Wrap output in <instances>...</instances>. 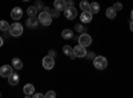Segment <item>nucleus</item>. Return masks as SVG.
<instances>
[{"label": "nucleus", "mask_w": 133, "mask_h": 98, "mask_svg": "<svg viewBox=\"0 0 133 98\" xmlns=\"http://www.w3.org/2000/svg\"><path fill=\"white\" fill-rule=\"evenodd\" d=\"M63 52H64V54H66L71 60H73V58H76V56H75V53H73V49L69 47V45H64L63 47Z\"/></svg>", "instance_id": "4468645a"}, {"label": "nucleus", "mask_w": 133, "mask_h": 98, "mask_svg": "<svg viewBox=\"0 0 133 98\" xmlns=\"http://www.w3.org/2000/svg\"><path fill=\"white\" fill-rule=\"evenodd\" d=\"M21 16H23V9H21L20 7H15L12 11H11V17H12L14 20H19V19H21Z\"/></svg>", "instance_id": "9d476101"}, {"label": "nucleus", "mask_w": 133, "mask_h": 98, "mask_svg": "<svg viewBox=\"0 0 133 98\" xmlns=\"http://www.w3.org/2000/svg\"><path fill=\"white\" fill-rule=\"evenodd\" d=\"M73 53H75V56L76 57H79V58H83V57H85L87 56V49H85V47H83V45H77V47H75L73 48Z\"/></svg>", "instance_id": "0eeeda50"}, {"label": "nucleus", "mask_w": 133, "mask_h": 98, "mask_svg": "<svg viewBox=\"0 0 133 98\" xmlns=\"http://www.w3.org/2000/svg\"><path fill=\"white\" fill-rule=\"evenodd\" d=\"M113 8L116 9V12H117V11H121V9H123V4H121L120 2H117V3L113 4Z\"/></svg>", "instance_id": "b1692460"}, {"label": "nucleus", "mask_w": 133, "mask_h": 98, "mask_svg": "<svg viewBox=\"0 0 133 98\" xmlns=\"http://www.w3.org/2000/svg\"><path fill=\"white\" fill-rule=\"evenodd\" d=\"M55 97H56V93L52 92V90H49V92L45 93V98H55Z\"/></svg>", "instance_id": "393cba45"}, {"label": "nucleus", "mask_w": 133, "mask_h": 98, "mask_svg": "<svg viewBox=\"0 0 133 98\" xmlns=\"http://www.w3.org/2000/svg\"><path fill=\"white\" fill-rule=\"evenodd\" d=\"M27 13H28L29 16H36V15H37V7H28Z\"/></svg>", "instance_id": "aec40b11"}, {"label": "nucleus", "mask_w": 133, "mask_h": 98, "mask_svg": "<svg viewBox=\"0 0 133 98\" xmlns=\"http://www.w3.org/2000/svg\"><path fill=\"white\" fill-rule=\"evenodd\" d=\"M8 82H9V85L16 86V85L19 84V76H17L16 73H12V74L8 77Z\"/></svg>", "instance_id": "2eb2a0df"}, {"label": "nucleus", "mask_w": 133, "mask_h": 98, "mask_svg": "<svg viewBox=\"0 0 133 98\" xmlns=\"http://www.w3.org/2000/svg\"><path fill=\"white\" fill-rule=\"evenodd\" d=\"M129 27H130V31L133 32V20L130 21V23H129Z\"/></svg>", "instance_id": "c85d7f7f"}, {"label": "nucleus", "mask_w": 133, "mask_h": 98, "mask_svg": "<svg viewBox=\"0 0 133 98\" xmlns=\"http://www.w3.org/2000/svg\"><path fill=\"white\" fill-rule=\"evenodd\" d=\"M75 29H76L77 32H83V29H84V25H81V24H76Z\"/></svg>", "instance_id": "a878e982"}, {"label": "nucleus", "mask_w": 133, "mask_h": 98, "mask_svg": "<svg viewBox=\"0 0 133 98\" xmlns=\"http://www.w3.org/2000/svg\"><path fill=\"white\" fill-rule=\"evenodd\" d=\"M23 92H24V94H25L27 97L33 95V93H35V86H33L32 84H27V85H24Z\"/></svg>", "instance_id": "f8f14e48"}, {"label": "nucleus", "mask_w": 133, "mask_h": 98, "mask_svg": "<svg viewBox=\"0 0 133 98\" xmlns=\"http://www.w3.org/2000/svg\"><path fill=\"white\" fill-rule=\"evenodd\" d=\"M33 97H35V98H44V97H45V94H41V93H33Z\"/></svg>", "instance_id": "bb28decb"}, {"label": "nucleus", "mask_w": 133, "mask_h": 98, "mask_svg": "<svg viewBox=\"0 0 133 98\" xmlns=\"http://www.w3.org/2000/svg\"><path fill=\"white\" fill-rule=\"evenodd\" d=\"M49 56H52V57L55 56V52H53V50H51V52H49Z\"/></svg>", "instance_id": "7c9ffc66"}, {"label": "nucleus", "mask_w": 133, "mask_h": 98, "mask_svg": "<svg viewBox=\"0 0 133 98\" xmlns=\"http://www.w3.org/2000/svg\"><path fill=\"white\" fill-rule=\"evenodd\" d=\"M64 15H65V17L68 19V20H73V19L77 17V11L72 5L71 7H66V9L64 11Z\"/></svg>", "instance_id": "423d86ee"}, {"label": "nucleus", "mask_w": 133, "mask_h": 98, "mask_svg": "<svg viewBox=\"0 0 133 98\" xmlns=\"http://www.w3.org/2000/svg\"><path fill=\"white\" fill-rule=\"evenodd\" d=\"M93 65H95V68L98 69V70H103L108 66V61L104 56H96L93 58Z\"/></svg>", "instance_id": "f257e3e1"}, {"label": "nucleus", "mask_w": 133, "mask_h": 98, "mask_svg": "<svg viewBox=\"0 0 133 98\" xmlns=\"http://www.w3.org/2000/svg\"><path fill=\"white\" fill-rule=\"evenodd\" d=\"M61 37L63 39H72L73 37V31L72 29H64L61 32Z\"/></svg>", "instance_id": "a211bd4d"}, {"label": "nucleus", "mask_w": 133, "mask_h": 98, "mask_svg": "<svg viewBox=\"0 0 133 98\" xmlns=\"http://www.w3.org/2000/svg\"><path fill=\"white\" fill-rule=\"evenodd\" d=\"M8 31H9L11 36L19 37V36H21V33H23V25H21L20 23H14V24L9 25V29Z\"/></svg>", "instance_id": "f03ea898"}, {"label": "nucleus", "mask_w": 133, "mask_h": 98, "mask_svg": "<svg viewBox=\"0 0 133 98\" xmlns=\"http://www.w3.org/2000/svg\"><path fill=\"white\" fill-rule=\"evenodd\" d=\"M105 15H107V17H108V19H115V17H116V9H115L113 7L107 8Z\"/></svg>", "instance_id": "dca6fc26"}, {"label": "nucleus", "mask_w": 133, "mask_h": 98, "mask_svg": "<svg viewBox=\"0 0 133 98\" xmlns=\"http://www.w3.org/2000/svg\"><path fill=\"white\" fill-rule=\"evenodd\" d=\"M89 4L91 3H88L87 0H81V2H80V8L83 11H89Z\"/></svg>", "instance_id": "412c9836"}, {"label": "nucleus", "mask_w": 133, "mask_h": 98, "mask_svg": "<svg viewBox=\"0 0 133 98\" xmlns=\"http://www.w3.org/2000/svg\"><path fill=\"white\" fill-rule=\"evenodd\" d=\"M39 23H41L43 25H45V27L51 25V23H52L51 13L49 12H45V11H43L41 13H39Z\"/></svg>", "instance_id": "7ed1b4c3"}, {"label": "nucleus", "mask_w": 133, "mask_h": 98, "mask_svg": "<svg viewBox=\"0 0 133 98\" xmlns=\"http://www.w3.org/2000/svg\"><path fill=\"white\" fill-rule=\"evenodd\" d=\"M92 17H93V13H91L89 11H83V13L80 15V20H81V23H84V24L91 23Z\"/></svg>", "instance_id": "6e6552de"}, {"label": "nucleus", "mask_w": 133, "mask_h": 98, "mask_svg": "<svg viewBox=\"0 0 133 98\" xmlns=\"http://www.w3.org/2000/svg\"><path fill=\"white\" fill-rule=\"evenodd\" d=\"M55 66V58L52 56H45L43 58V68H45L47 70H51Z\"/></svg>", "instance_id": "39448f33"}, {"label": "nucleus", "mask_w": 133, "mask_h": 98, "mask_svg": "<svg viewBox=\"0 0 133 98\" xmlns=\"http://www.w3.org/2000/svg\"><path fill=\"white\" fill-rule=\"evenodd\" d=\"M12 68H15V69H21L23 68V61H21L20 58H14L12 60Z\"/></svg>", "instance_id": "f3484780"}, {"label": "nucleus", "mask_w": 133, "mask_h": 98, "mask_svg": "<svg viewBox=\"0 0 133 98\" xmlns=\"http://www.w3.org/2000/svg\"><path fill=\"white\" fill-rule=\"evenodd\" d=\"M0 97H2V94H0Z\"/></svg>", "instance_id": "72a5a7b5"}, {"label": "nucleus", "mask_w": 133, "mask_h": 98, "mask_svg": "<svg viewBox=\"0 0 133 98\" xmlns=\"http://www.w3.org/2000/svg\"><path fill=\"white\" fill-rule=\"evenodd\" d=\"M37 23H39V19H36V16H29L27 19V27L28 28H35L37 27Z\"/></svg>", "instance_id": "ddd939ff"}, {"label": "nucleus", "mask_w": 133, "mask_h": 98, "mask_svg": "<svg viewBox=\"0 0 133 98\" xmlns=\"http://www.w3.org/2000/svg\"><path fill=\"white\" fill-rule=\"evenodd\" d=\"M53 5L57 11H65L66 9V2L65 0H55Z\"/></svg>", "instance_id": "9b49d317"}, {"label": "nucleus", "mask_w": 133, "mask_h": 98, "mask_svg": "<svg viewBox=\"0 0 133 98\" xmlns=\"http://www.w3.org/2000/svg\"><path fill=\"white\" fill-rule=\"evenodd\" d=\"M132 20H133V9H132Z\"/></svg>", "instance_id": "2f4dec72"}, {"label": "nucleus", "mask_w": 133, "mask_h": 98, "mask_svg": "<svg viewBox=\"0 0 133 98\" xmlns=\"http://www.w3.org/2000/svg\"><path fill=\"white\" fill-rule=\"evenodd\" d=\"M12 73H14V70H12L11 65H3V66L0 68V76H2V77H9Z\"/></svg>", "instance_id": "1a4fd4ad"}, {"label": "nucleus", "mask_w": 133, "mask_h": 98, "mask_svg": "<svg viewBox=\"0 0 133 98\" xmlns=\"http://www.w3.org/2000/svg\"><path fill=\"white\" fill-rule=\"evenodd\" d=\"M49 13H51V16H52V17H56V19H57V17L60 16V11H57L56 8H55L53 11H51Z\"/></svg>", "instance_id": "5701e85b"}, {"label": "nucleus", "mask_w": 133, "mask_h": 98, "mask_svg": "<svg viewBox=\"0 0 133 98\" xmlns=\"http://www.w3.org/2000/svg\"><path fill=\"white\" fill-rule=\"evenodd\" d=\"M98 11H100L98 3H91V4H89V12H91V13H97Z\"/></svg>", "instance_id": "6ab92c4d"}, {"label": "nucleus", "mask_w": 133, "mask_h": 98, "mask_svg": "<svg viewBox=\"0 0 133 98\" xmlns=\"http://www.w3.org/2000/svg\"><path fill=\"white\" fill-rule=\"evenodd\" d=\"M96 57V54L93 53V52H89V53H88V58H91V60H93Z\"/></svg>", "instance_id": "cd10ccee"}, {"label": "nucleus", "mask_w": 133, "mask_h": 98, "mask_svg": "<svg viewBox=\"0 0 133 98\" xmlns=\"http://www.w3.org/2000/svg\"><path fill=\"white\" fill-rule=\"evenodd\" d=\"M79 44L83 47H89L92 44V37L88 33H83L81 36H79Z\"/></svg>", "instance_id": "20e7f679"}, {"label": "nucleus", "mask_w": 133, "mask_h": 98, "mask_svg": "<svg viewBox=\"0 0 133 98\" xmlns=\"http://www.w3.org/2000/svg\"><path fill=\"white\" fill-rule=\"evenodd\" d=\"M9 29V24L7 23V21L5 20H2V21H0V31H8Z\"/></svg>", "instance_id": "4be33fe9"}, {"label": "nucleus", "mask_w": 133, "mask_h": 98, "mask_svg": "<svg viewBox=\"0 0 133 98\" xmlns=\"http://www.w3.org/2000/svg\"><path fill=\"white\" fill-rule=\"evenodd\" d=\"M23 2H29V0H23Z\"/></svg>", "instance_id": "473e14b6"}, {"label": "nucleus", "mask_w": 133, "mask_h": 98, "mask_svg": "<svg viewBox=\"0 0 133 98\" xmlns=\"http://www.w3.org/2000/svg\"><path fill=\"white\" fill-rule=\"evenodd\" d=\"M0 47H3V37L0 36Z\"/></svg>", "instance_id": "c756f323"}]
</instances>
